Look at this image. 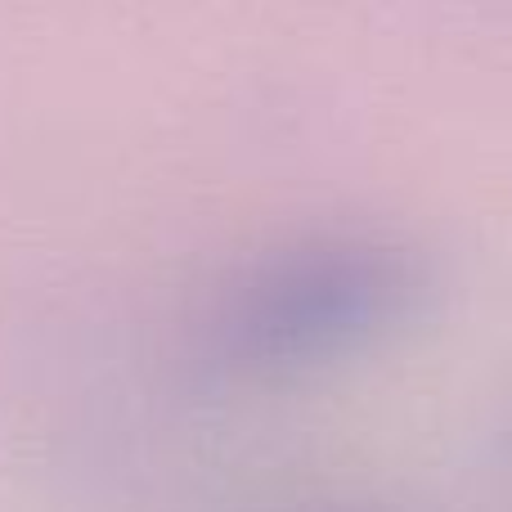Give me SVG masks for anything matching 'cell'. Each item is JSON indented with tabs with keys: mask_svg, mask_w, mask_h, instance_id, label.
I'll return each mask as SVG.
<instances>
[{
	"mask_svg": "<svg viewBox=\"0 0 512 512\" xmlns=\"http://www.w3.org/2000/svg\"><path fill=\"white\" fill-rule=\"evenodd\" d=\"M423 292L414 252L378 234H319L234 274L203 315L198 355L234 382L346 360L405 324Z\"/></svg>",
	"mask_w": 512,
	"mask_h": 512,
	"instance_id": "cell-1",
	"label": "cell"
}]
</instances>
